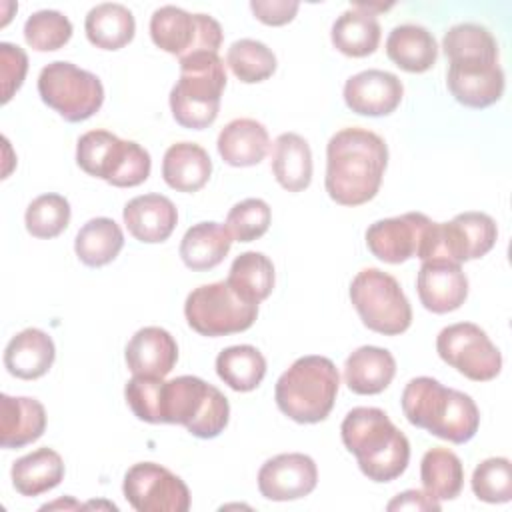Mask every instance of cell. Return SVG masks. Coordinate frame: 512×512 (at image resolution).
Here are the masks:
<instances>
[{
  "mask_svg": "<svg viewBox=\"0 0 512 512\" xmlns=\"http://www.w3.org/2000/svg\"><path fill=\"white\" fill-rule=\"evenodd\" d=\"M388 164V146L372 130L342 128L326 146L328 196L342 206H360L372 200Z\"/></svg>",
  "mask_w": 512,
  "mask_h": 512,
  "instance_id": "1",
  "label": "cell"
},
{
  "mask_svg": "<svg viewBox=\"0 0 512 512\" xmlns=\"http://www.w3.org/2000/svg\"><path fill=\"white\" fill-rule=\"evenodd\" d=\"M342 442L368 480H396L408 466L410 442L380 408H352L340 426Z\"/></svg>",
  "mask_w": 512,
  "mask_h": 512,
  "instance_id": "2",
  "label": "cell"
},
{
  "mask_svg": "<svg viewBox=\"0 0 512 512\" xmlns=\"http://www.w3.org/2000/svg\"><path fill=\"white\" fill-rule=\"evenodd\" d=\"M402 412L406 420L452 444L474 438L480 426L476 402L454 388L442 386L436 378H412L402 392Z\"/></svg>",
  "mask_w": 512,
  "mask_h": 512,
  "instance_id": "3",
  "label": "cell"
},
{
  "mask_svg": "<svg viewBox=\"0 0 512 512\" xmlns=\"http://www.w3.org/2000/svg\"><path fill=\"white\" fill-rule=\"evenodd\" d=\"M340 376L326 356L298 358L276 382L274 398L284 416L298 424L322 422L336 400Z\"/></svg>",
  "mask_w": 512,
  "mask_h": 512,
  "instance_id": "4",
  "label": "cell"
},
{
  "mask_svg": "<svg viewBox=\"0 0 512 512\" xmlns=\"http://www.w3.org/2000/svg\"><path fill=\"white\" fill-rule=\"evenodd\" d=\"M228 418V398L202 378L178 376L162 382L158 424H182L192 436L210 440L224 432Z\"/></svg>",
  "mask_w": 512,
  "mask_h": 512,
  "instance_id": "5",
  "label": "cell"
},
{
  "mask_svg": "<svg viewBox=\"0 0 512 512\" xmlns=\"http://www.w3.org/2000/svg\"><path fill=\"white\" fill-rule=\"evenodd\" d=\"M226 86L224 62L218 54L200 52L180 60V78L170 90L174 120L192 130L208 128L220 110Z\"/></svg>",
  "mask_w": 512,
  "mask_h": 512,
  "instance_id": "6",
  "label": "cell"
},
{
  "mask_svg": "<svg viewBox=\"0 0 512 512\" xmlns=\"http://www.w3.org/2000/svg\"><path fill=\"white\" fill-rule=\"evenodd\" d=\"M78 166L118 188H132L150 176L152 160L134 140H120L108 130H90L76 144Z\"/></svg>",
  "mask_w": 512,
  "mask_h": 512,
  "instance_id": "7",
  "label": "cell"
},
{
  "mask_svg": "<svg viewBox=\"0 0 512 512\" xmlns=\"http://www.w3.org/2000/svg\"><path fill=\"white\" fill-rule=\"evenodd\" d=\"M350 300L362 324L378 334L396 336L410 328L412 308L398 280L378 268L360 270L350 282Z\"/></svg>",
  "mask_w": 512,
  "mask_h": 512,
  "instance_id": "8",
  "label": "cell"
},
{
  "mask_svg": "<svg viewBox=\"0 0 512 512\" xmlns=\"http://www.w3.org/2000/svg\"><path fill=\"white\" fill-rule=\"evenodd\" d=\"M38 94L46 106L68 122L88 120L104 102L100 78L64 60L50 62L40 70Z\"/></svg>",
  "mask_w": 512,
  "mask_h": 512,
  "instance_id": "9",
  "label": "cell"
},
{
  "mask_svg": "<svg viewBox=\"0 0 512 512\" xmlns=\"http://www.w3.org/2000/svg\"><path fill=\"white\" fill-rule=\"evenodd\" d=\"M184 316L194 332L216 338L248 330L258 316V304L242 300L228 282H212L188 294Z\"/></svg>",
  "mask_w": 512,
  "mask_h": 512,
  "instance_id": "10",
  "label": "cell"
},
{
  "mask_svg": "<svg viewBox=\"0 0 512 512\" xmlns=\"http://www.w3.org/2000/svg\"><path fill=\"white\" fill-rule=\"evenodd\" d=\"M496 238L498 228L488 214L462 212L450 222H434L420 260H446L454 264L476 260L492 250Z\"/></svg>",
  "mask_w": 512,
  "mask_h": 512,
  "instance_id": "11",
  "label": "cell"
},
{
  "mask_svg": "<svg viewBox=\"0 0 512 512\" xmlns=\"http://www.w3.org/2000/svg\"><path fill=\"white\" fill-rule=\"evenodd\" d=\"M152 42L180 60L200 52L218 54L222 28L208 14H190L178 6H162L150 18Z\"/></svg>",
  "mask_w": 512,
  "mask_h": 512,
  "instance_id": "12",
  "label": "cell"
},
{
  "mask_svg": "<svg viewBox=\"0 0 512 512\" xmlns=\"http://www.w3.org/2000/svg\"><path fill=\"white\" fill-rule=\"evenodd\" d=\"M438 356L474 382H488L502 370V354L488 334L472 324L458 322L440 330L436 338Z\"/></svg>",
  "mask_w": 512,
  "mask_h": 512,
  "instance_id": "13",
  "label": "cell"
},
{
  "mask_svg": "<svg viewBox=\"0 0 512 512\" xmlns=\"http://www.w3.org/2000/svg\"><path fill=\"white\" fill-rule=\"evenodd\" d=\"M122 492L138 512H186L190 508V490L184 480L156 462L130 466Z\"/></svg>",
  "mask_w": 512,
  "mask_h": 512,
  "instance_id": "14",
  "label": "cell"
},
{
  "mask_svg": "<svg viewBox=\"0 0 512 512\" xmlns=\"http://www.w3.org/2000/svg\"><path fill=\"white\" fill-rule=\"evenodd\" d=\"M432 224L434 222L422 212L376 220L366 230V246L378 260L388 264L422 258Z\"/></svg>",
  "mask_w": 512,
  "mask_h": 512,
  "instance_id": "15",
  "label": "cell"
},
{
  "mask_svg": "<svg viewBox=\"0 0 512 512\" xmlns=\"http://www.w3.org/2000/svg\"><path fill=\"white\" fill-rule=\"evenodd\" d=\"M446 84L456 102L468 108H486L502 98L504 72L496 58L452 60Z\"/></svg>",
  "mask_w": 512,
  "mask_h": 512,
  "instance_id": "16",
  "label": "cell"
},
{
  "mask_svg": "<svg viewBox=\"0 0 512 512\" xmlns=\"http://www.w3.org/2000/svg\"><path fill=\"white\" fill-rule=\"evenodd\" d=\"M318 482L316 462L300 452L278 454L258 470V490L266 500L288 502L308 496Z\"/></svg>",
  "mask_w": 512,
  "mask_h": 512,
  "instance_id": "17",
  "label": "cell"
},
{
  "mask_svg": "<svg viewBox=\"0 0 512 512\" xmlns=\"http://www.w3.org/2000/svg\"><path fill=\"white\" fill-rule=\"evenodd\" d=\"M404 96L400 78L386 70H362L344 84L346 106L360 116H388Z\"/></svg>",
  "mask_w": 512,
  "mask_h": 512,
  "instance_id": "18",
  "label": "cell"
},
{
  "mask_svg": "<svg viewBox=\"0 0 512 512\" xmlns=\"http://www.w3.org/2000/svg\"><path fill=\"white\" fill-rule=\"evenodd\" d=\"M416 290L422 306L434 314L458 310L468 296V278L460 264L446 260L422 262L416 278Z\"/></svg>",
  "mask_w": 512,
  "mask_h": 512,
  "instance_id": "19",
  "label": "cell"
},
{
  "mask_svg": "<svg viewBox=\"0 0 512 512\" xmlns=\"http://www.w3.org/2000/svg\"><path fill=\"white\" fill-rule=\"evenodd\" d=\"M128 232L146 244L164 242L178 224L174 202L162 194H144L132 198L122 212Z\"/></svg>",
  "mask_w": 512,
  "mask_h": 512,
  "instance_id": "20",
  "label": "cell"
},
{
  "mask_svg": "<svg viewBox=\"0 0 512 512\" xmlns=\"http://www.w3.org/2000/svg\"><path fill=\"white\" fill-rule=\"evenodd\" d=\"M124 356L132 374L164 378L178 360V344L168 330L146 326L130 338Z\"/></svg>",
  "mask_w": 512,
  "mask_h": 512,
  "instance_id": "21",
  "label": "cell"
},
{
  "mask_svg": "<svg viewBox=\"0 0 512 512\" xmlns=\"http://www.w3.org/2000/svg\"><path fill=\"white\" fill-rule=\"evenodd\" d=\"M46 430V410L36 398L0 396V446L22 448Z\"/></svg>",
  "mask_w": 512,
  "mask_h": 512,
  "instance_id": "22",
  "label": "cell"
},
{
  "mask_svg": "<svg viewBox=\"0 0 512 512\" xmlns=\"http://www.w3.org/2000/svg\"><path fill=\"white\" fill-rule=\"evenodd\" d=\"M56 358L52 338L40 328H26L12 336L4 350L6 370L22 380H36L44 376Z\"/></svg>",
  "mask_w": 512,
  "mask_h": 512,
  "instance_id": "23",
  "label": "cell"
},
{
  "mask_svg": "<svg viewBox=\"0 0 512 512\" xmlns=\"http://www.w3.org/2000/svg\"><path fill=\"white\" fill-rule=\"evenodd\" d=\"M216 146L226 164L246 168L264 160L270 148V136L258 120L236 118L220 130Z\"/></svg>",
  "mask_w": 512,
  "mask_h": 512,
  "instance_id": "24",
  "label": "cell"
},
{
  "mask_svg": "<svg viewBox=\"0 0 512 512\" xmlns=\"http://www.w3.org/2000/svg\"><path fill=\"white\" fill-rule=\"evenodd\" d=\"M396 374V360L386 348L360 346L344 364L346 386L354 394L372 396L388 388Z\"/></svg>",
  "mask_w": 512,
  "mask_h": 512,
  "instance_id": "25",
  "label": "cell"
},
{
  "mask_svg": "<svg viewBox=\"0 0 512 512\" xmlns=\"http://www.w3.org/2000/svg\"><path fill=\"white\" fill-rule=\"evenodd\" d=\"M270 168L276 182L288 192H302L312 180V152L296 132L280 134L270 152Z\"/></svg>",
  "mask_w": 512,
  "mask_h": 512,
  "instance_id": "26",
  "label": "cell"
},
{
  "mask_svg": "<svg viewBox=\"0 0 512 512\" xmlns=\"http://www.w3.org/2000/svg\"><path fill=\"white\" fill-rule=\"evenodd\" d=\"M212 174L208 152L194 142L172 144L162 158V178L178 192H198Z\"/></svg>",
  "mask_w": 512,
  "mask_h": 512,
  "instance_id": "27",
  "label": "cell"
},
{
  "mask_svg": "<svg viewBox=\"0 0 512 512\" xmlns=\"http://www.w3.org/2000/svg\"><path fill=\"white\" fill-rule=\"evenodd\" d=\"M386 54L398 68L420 74L436 64L438 46L424 26L400 24L386 38Z\"/></svg>",
  "mask_w": 512,
  "mask_h": 512,
  "instance_id": "28",
  "label": "cell"
},
{
  "mask_svg": "<svg viewBox=\"0 0 512 512\" xmlns=\"http://www.w3.org/2000/svg\"><path fill=\"white\" fill-rule=\"evenodd\" d=\"M330 38L334 48L346 56H368L378 48L380 42L378 18L360 4H354L334 20Z\"/></svg>",
  "mask_w": 512,
  "mask_h": 512,
  "instance_id": "29",
  "label": "cell"
},
{
  "mask_svg": "<svg viewBox=\"0 0 512 512\" xmlns=\"http://www.w3.org/2000/svg\"><path fill=\"white\" fill-rule=\"evenodd\" d=\"M232 236L218 222H198L186 230L180 242L182 262L196 272L218 266L230 252Z\"/></svg>",
  "mask_w": 512,
  "mask_h": 512,
  "instance_id": "30",
  "label": "cell"
},
{
  "mask_svg": "<svg viewBox=\"0 0 512 512\" xmlns=\"http://www.w3.org/2000/svg\"><path fill=\"white\" fill-rule=\"evenodd\" d=\"M12 486L22 496H38L56 488L64 478L62 456L52 448H38L12 464Z\"/></svg>",
  "mask_w": 512,
  "mask_h": 512,
  "instance_id": "31",
  "label": "cell"
},
{
  "mask_svg": "<svg viewBox=\"0 0 512 512\" xmlns=\"http://www.w3.org/2000/svg\"><path fill=\"white\" fill-rule=\"evenodd\" d=\"M86 38L102 50H120L134 38L136 22L132 12L116 2L94 6L84 20Z\"/></svg>",
  "mask_w": 512,
  "mask_h": 512,
  "instance_id": "32",
  "label": "cell"
},
{
  "mask_svg": "<svg viewBox=\"0 0 512 512\" xmlns=\"http://www.w3.org/2000/svg\"><path fill=\"white\" fill-rule=\"evenodd\" d=\"M226 282L242 300L260 304L274 288V264L262 252H242L234 258Z\"/></svg>",
  "mask_w": 512,
  "mask_h": 512,
  "instance_id": "33",
  "label": "cell"
},
{
  "mask_svg": "<svg viewBox=\"0 0 512 512\" xmlns=\"http://www.w3.org/2000/svg\"><path fill=\"white\" fill-rule=\"evenodd\" d=\"M124 246L122 228L112 218H92L76 234L74 250L82 264L98 268L110 264Z\"/></svg>",
  "mask_w": 512,
  "mask_h": 512,
  "instance_id": "34",
  "label": "cell"
},
{
  "mask_svg": "<svg viewBox=\"0 0 512 512\" xmlns=\"http://www.w3.org/2000/svg\"><path fill=\"white\" fill-rule=\"evenodd\" d=\"M216 374L232 390L250 392L264 380L266 360L262 352L250 344L228 346L216 356Z\"/></svg>",
  "mask_w": 512,
  "mask_h": 512,
  "instance_id": "35",
  "label": "cell"
},
{
  "mask_svg": "<svg viewBox=\"0 0 512 512\" xmlns=\"http://www.w3.org/2000/svg\"><path fill=\"white\" fill-rule=\"evenodd\" d=\"M420 480L424 492L434 500H452L464 484V468L460 458L448 448H432L422 456Z\"/></svg>",
  "mask_w": 512,
  "mask_h": 512,
  "instance_id": "36",
  "label": "cell"
},
{
  "mask_svg": "<svg viewBox=\"0 0 512 512\" xmlns=\"http://www.w3.org/2000/svg\"><path fill=\"white\" fill-rule=\"evenodd\" d=\"M226 64L240 82L256 84L274 74L276 56L264 42L240 38L230 44L226 52Z\"/></svg>",
  "mask_w": 512,
  "mask_h": 512,
  "instance_id": "37",
  "label": "cell"
},
{
  "mask_svg": "<svg viewBox=\"0 0 512 512\" xmlns=\"http://www.w3.org/2000/svg\"><path fill=\"white\" fill-rule=\"evenodd\" d=\"M442 50L446 58L466 60V58H496L498 44L486 26L476 22H462L452 26L442 38Z\"/></svg>",
  "mask_w": 512,
  "mask_h": 512,
  "instance_id": "38",
  "label": "cell"
},
{
  "mask_svg": "<svg viewBox=\"0 0 512 512\" xmlns=\"http://www.w3.org/2000/svg\"><path fill=\"white\" fill-rule=\"evenodd\" d=\"M24 222L34 238H56L68 228L70 204L60 194H42L28 204Z\"/></svg>",
  "mask_w": 512,
  "mask_h": 512,
  "instance_id": "39",
  "label": "cell"
},
{
  "mask_svg": "<svg viewBox=\"0 0 512 512\" xmlns=\"http://www.w3.org/2000/svg\"><path fill=\"white\" fill-rule=\"evenodd\" d=\"M72 36V22L58 10H38L24 22V40L38 52L62 48Z\"/></svg>",
  "mask_w": 512,
  "mask_h": 512,
  "instance_id": "40",
  "label": "cell"
},
{
  "mask_svg": "<svg viewBox=\"0 0 512 512\" xmlns=\"http://www.w3.org/2000/svg\"><path fill=\"white\" fill-rule=\"evenodd\" d=\"M472 492L478 500L490 504L510 502L512 464L508 458H486L472 472Z\"/></svg>",
  "mask_w": 512,
  "mask_h": 512,
  "instance_id": "41",
  "label": "cell"
},
{
  "mask_svg": "<svg viewBox=\"0 0 512 512\" xmlns=\"http://www.w3.org/2000/svg\"><path fill=\"white\" fill-rule=\"evenodd\" d=\"M272 220L270 206L262 198H246L234 204L226 216V230L232 240L252 242L266 234Z\"/></svg>",
  "mask_w": 512,
  "mask_h": 512,
  "instance_id": "42",
  "label": "cell"
},
{
  "mask_svg": "<svg viewBox=\"0 0 512 512\" xmlns=\"http://www.w3.org/2000/svg\"><path fill=\"white\" fill-rule=\"evenodd\" d=\"M160 376H138L134 374L124 388L126 402L138 420L158 424V404H160Z\"/></svg>",
  "mask_w": 512,
  "mask_h": 512,
  "instance_id": "43",
  "label": "cell"
},
{
  "mask_svg": "<svg viewBox=\"0 0 512 512\" xmlns=\"http://www.w3.org/2000/svg\"><path fill=\"white\" fill-rule=\"evenodd\" d=\"M28 70L26 52L10 42H0V80H2V104H6L14 92L22 86Z\"/></svg>",
  "mask_w": 512,
  "mask_h": 512,
  "instance_id": "44",
  "label": "cell"
},
{
  "mask_svg": "<svg viewBox=\"0 0 512 512\" xmlns=\"http://www.w3.org/2000/svg\"><path fill=\"white\" fill-rule=\"evenodd\" d=\"M298 8L300 4L296 0H252L250 2V10L254 12V16L268 26L288 24L296 16Z\"/></svg>",
  "mask_w": 512,
  "mask_h": 512,
  "instance_id": "45",
  "label": "cell"
},
{
  "mask_svg": "<svg viewBox=\"0 0 512 512\" xmlns=\"http://www.w3.org/2000/svg\"><path fill=\"white\" fill-rule=\"evenodd\" d=\"M388 510H440V502L422 490H406L386 504Z\"/></svg>",
  "mask_w": 512,
  "mask_h": 512,
  "instance_id": "46",
  "label": "cell"
},
{
  "mask_svg": "<svg viewBox=\"0 0 512 512\" xmlns=\"http://www.w3.org/2000/svg\"><path fill=\"white\" fill-rule=\"evenodd\" d=\"M54 508H76V510H80V508H86V504H80V502H76V500H72V498L68 496V498H60V500H56V502L44 504L40 510H54Z\"/></svg>",
  "mask_w": 512,
  "mask_h": 512,
  "instance_id": "47",
  "label": "cell"
}]
</instances>
